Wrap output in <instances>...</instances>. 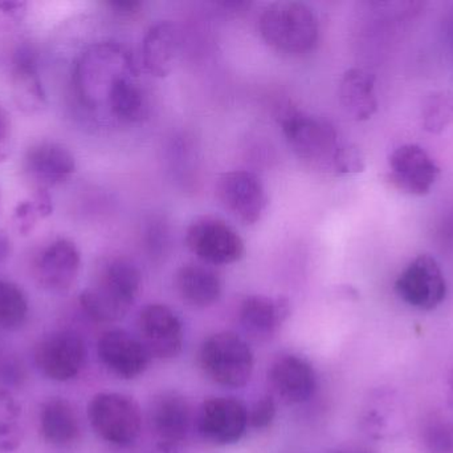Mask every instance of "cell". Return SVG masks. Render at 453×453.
I'll use <instances>...</instances> for the list:
<instances>
[{"label": "cell", "instance_id": "obj_1", "mask_svg": "<svg viewBox=\"0 0 453 453\" xmlns=\"http://www.w3.org/2000/svg\"><path fill=\"white\" fill-rule=\"evenodd\" d=\"M140 269L127 258L106 263L95 284L82 290L80 305L92 321L113 324L127 316L140 294Z\"/></svg>", "mask_w": 453, "mask_h": 453}, {"label": "cell", "instance_id": "obj_2", "mask_svg": "<svg viewBox=\"0 0 453 453\" xmlns=\"http://www.w3.org/2000/svg\"><path fill=\"white\" fill-rule=\"evenodd\" d=\"M134 71L132 55L122 45L104 42L88 48L74 66L73 87L84 108L97 111L117 77Z\"/></svg>", "mask_w": 453, "mask_h": 453}, {"label": "cell", "instance_id": "obj_3", "mask_svg": "<svg viewBox=\"0 0 453 453\" xmlns=\"http://www.w3.org/2000/svg\"><path fill=\"white\" fill-rule=\"evenodd\" d=\"M260 34L274 50L301 55L313 50L319 42V19L305 3H272L261 15Z\"/></svg>", "mask_w": 453, "mask_h": 453}, {"label": "cell", "instance_id": "obj_4", "mask_svg": "<svg viewBox=\"0 0 453 453\" xmlns=\"http://www.w3.org/2000/svg\"><path fill=\"white\" fill-rule=\"evenodd\" d=\"M280 124L298 159L333 172V161L342 143L332 124L295 108L282 112Z\"/></svg>", "mask_w": 453, "mask_h": 453}, {"label": "cell", "instance_id": "obj_5", "mask_svg": "<svg viewBox=\"0 0 453 453\" xmlns=\"http://www.w3.org/2000/svg\"><path fill=\"white\" fill-rule=\"evenodd\" d=\"M198 359L209 379L228 388L244 387L250 382L255 366L248 343L231 332L210 335L202 343Z\"/></svg>", "mask_w": 453, "mask_h": 453}, {"label": "cell", "instance_id": "obj_6", "mask_svg": "<svg viewBox=\"0 0 453 453\" xmlns=\"http://www.w3.org/2000/svg\"><path fill=\"white\" fill-rule=\"evenodd\" d=\"M88 419L93 431L106 443L129 447L142 427L140 407L134 399L119 393H100L88 404Z\"/></svg>", "mask_w": 453, "mask_h": 453}, {"label": "cell", "instance_id": "obj_7", "mask_svg": "<svg viewBox=\"0 0 453 453\" xmlns=\"http://www.w3.org/2000/svg\"><path fill=\"white\" fill-rule=\"evenodd\" d=\"M186 244L199 260L210 265H231L245 254L240 234L214 215L196 218L186 231Z\"/></svg>", "mask_w": 453, "mask_h": 453}, {"label": "cell", "instance_id": "obj_8", "mask_svg": "<svg viewBox=\"0 0 453 453\" xmlns=\"http://www.w3.org/2000/svg\"><path fill=\"white\" fill-rule=\"evenodd\" d=\"M395 292L411 308L435 310L446 300V277L435 258L420 254L399 274Z\"/></svg>", "mask_w": 453, "mask_h": 453}, {"label": "cell", "instance_id": "obj_9", "mask_svg": "<svg viewBox=\"0 0 453 453\" xmlns=\"http://www.w3.org/2000/svg\"><path fill=\"white\" fill-rule=\"evenodd\" d=\"M87 346L77 332L63 330L45 335L35 348L39 371L55 382H69L81 372Z\"/></svg>", "mask_w": 453, "mask_h": 453}, {"label": "cell", "instance_id": "obj_10", "mask_svg": "<svg viewBox=\"0 0 453 453\" xmlns=\"http://www.w3.org/2000/svg\"><path fill=\"white\" fill-rule=\"evenodd\" d=\"M441 172L435 160L417 144L399 146L388 159V183L410 196L423 197L430 193Z\"/></svg>", "mask_w": 453, "mask_h": 453}, {"label": "cell", "instance_id": "obj_11", "mask_svg": "<svg viewBox=\"0 0 453 453\" xmlns=\"http://www.w3.org/2000/svg\"><path fill=\"white\" fill-rule=\"evenodd\" d=\"M21 170L34 191H50V188L66 183L74 175L76 160L63 144L37 141L24 153Z\"/></svg>", "mask_w": 453, "mask_h": 453}, {"label": "cell", "instance_id": "obj_12", "mask_svg": "<svg viewBox=\"0 0 453 453\" xmlns=\"http://www.w3.org/2000/svg\"><path fill=\"white\" fill-rule=\"evenodd\" d=\"M217 196L223 207L245 225L260 223L268 207L263 183L248 170H232L220 176Z\"/></svg>", "mask_w": 453, "mask_h": 453}, {"label": "cell", "instance_id": "obj_13", "mask_svg": "<svg viewBox=\"0 0 453 453\" xmlns=\"http://www.w3.org/2000/svg\"><path fill=\"white\" fill-rule=\"evenodd\" d=\"M140 340L151 358L173 359L180 355L185 340L180 316L167 306L151 303L138 316Z\"/></svg>", "mask_w": 453, "mask_h": 453}, {"label": "cell", "instance_id": "obj_14", "mask_svg": "<svg viewBox=\"0 0 453 453\" xmlns=\"http://www.w3.org/2000/svg\"><path fill=\"white\" fill-rule=\"evenodd\" d=\"M248 410L234 398L217 396L202 403L196 417L199 433L215 446L237 443L247 431Z\"/></svg>", "mask_w": 453, "mask_h": 453}, {"label": "cell", "instance_id": "obj_15", "mask_svg": "<svg viewBox=\"0 0 453 453\" xmlns=\"http://www.w3.org/2000/svg\"><path fill=\"white\" fill-rule=\"evenodd\" d=\"M81 254L68 238H58L42 249L35 261L34 276L45 292L61 294L71 290L79 278Z\"/></svg>", "mask_w": 453, "mask_h": 453}, {"label": "cell", "instance_id": "obj_16", "mask_svg": "<svg viewBox=\"0 0 453 453\" xmlns=\"http://www.w3.org/2000/svg\"><path fill=\"white\" fill-rule=\"evenodd\" d=\"M97 354L103 366L119 379H135L148 370L151 361L140 338L121 329L109 330L101 335Z\"/></svg>", "mask_w": 453, "mask_h": 453}, {"label": "cell", "instance_id": "obj_17", "mask_svg": "<svg viewBox=\"0 0 453 453\" xmlns=\"http://www.w3.org/2000/svg\"><path fill=\"white\" fill-rule=\"evenodd\" d=\"M11 90L13 101L26 113H37L47 105L40 74L39 52L31 43L19 44L11 56Z\"/></svg>", "mask_w": 453, "mask_h": 453}, {"label": "cell", "instance_id": "obj_18", "mask_svg": "<svg viewBox=\"0 0 453 453\" xmlns=\"http://www.w3.org/2000/svg\"><path fill=\"white\" fill-rule=\"evenodd\" d=\"M149 423L162 449H174L190 433L193 423L190 403L177 391H164L151 401Z\"/></svg>", "mask_w": 453, "mask_h": 453}, {"label": "cell", "instance_id": "obj_19", "mask_svg": "<svg viewBox=\"0 0 453 453\" xmlns=\"http://www.w3.org/2000/svg\"><path fill=\"white\" fill-rule=\"evenodd\" d=\"M268 378L276 395L288 404L305 403L317 387L313 366L297 355L277 358L269 370Z\"/></svg>", "mask_w": 453, "mask_h": 453}, {"label": "cell", "instance_id": "obj_20", "mask_svg": "<svg viewBox=\"0 0 453 453\" xmlns=\"http://www.w3.org/2000/svg\"><path fill=\"white\" fill-rule=\"evenodd\" d=\"M290 314V303L285 297L250 295L240 306V324L250 337L268 340L279 332Z\"/></svg>", "mask_w": 453, "mask_h": 453}, {"label": "cell", "instance_id": "obj_21", "mask_svg": "<svg viewBox=\"0 0 453 453\" xmlns=\"http://www.w3.org/2000/svg\"><path fill=\"white\" fill-rule=\"evenodd\" d=\"M39 430L45 443L69 447L81 436V423L71 402L52 398L45 402L40 410Z\"/></svg>", "mask_w": 453, "mask_h": 453}, {"label": "cell", "instance_id": "obj_22", "mask_svg": "<svg viewBox=\"0 0 453 453\" xmlns=\"http://www.w3.org/2000/svg\"><path fill=\"white\" fill-rule=\"evenodd\" d=\"M174 284L183 302L193 308H210L222 295L223 285L219 274L209 266L198 263H188L178 269Z\"/></svg>", "mask_w": 453, "mask_h": 453}, {"label": "cell", "instance_id": "obj_23", "mask_svg": "<svg viewBox=\"0 0 453 453\" xmlns=\"http://www.w3.org/2000/svg\"><path fill=\"white\" fill-rule=\"evenodd\" d=\"M338 98L351 119L356 121L372 119L378 111L374 74L362 68L348 69L341 79Z\"/></svg>", "mask_w": 453, "mask_h": 453}, {"label": "cell", "instance_id": "obj_24", "mask_svg": "<svg viewBox=\"0 0 453 453\" xmlns=\"http://www.w3.org/2000/svg\"><path fill=\"white\" fill-rule=\"evenodd\" d=\"M180 32L170 21H159L149 28L142 44L143 64L153 76L172 74L180 55Z\"/></svg>", "mask_w": 453, "mask_h": 453}, {"label": "cell", "instance_id": "obj_25", "mask_svg": "<svg viewBox=\"0 0 453 453\" xmlns=\"http://www.w3.org/2000/svg\"><path fill=\"white\" fill-rule=\"evenodd\" d=\"M135 72H127L117 77L106 95L104 106L119 121L137 122L145 114V98L137 82L133 80Z\"/></svg>", "mask_w": 453, "mask_h": 453}, {"label": "cell", "instance_id": "obj_26", "mask_svg": "<svg viewBox=\"0 0 453 453\" xmlns=\"http://www.w3.org/2000/svg\"><path fill=\"white\" fill-rule=\"evenodd\" d=\"M53 212V201L50 191L36 189L28 199H23L13 209V229L20 236H29L39 225L40 221L50 217Z\"/></svg>", "mask_w": 453, "mask_h": 453}, {"label": "cell", "instance_id": "obj_27", "mask_svg": "<svg viewBox=\"0 0 453 453\" xmlns=\"http://www.w3.org/2000/svg\"><path fill=\"white\" fill-rule=\"evenodd\" d=\"M28 316V301L23 290L0 278V332H13L23 326Z\"/></svg>", "mask_w": 453, "mask_h": 453}, {"label": "cell", "instance_id": "obj_28", "mask_svg": "<svg viewBox=\"0 0 453 453\" xmlns=\"http://www.w3.org/2000/svg\"><path fill=\"white\" fill-rule=\"evenodd\" d=\"M21 409L8 391L0 390V453L15 451L23 441L19 425Z\"/></svg>", "mask_w": 453, "mask_h": 453}, {"label": "cell", "instance_id": "obj_29", "mask_svg": "<svg viewBox=\"0 0 453 453\" xmlns=\"http://www.w3.org/2000/svg\"><path fill=\"white\" fill-rule=\"evenodd\" d=\"M453 121V95L446 90L433 92L426 98L422 108L423 129L428 133L443 132Z\"/></svg>", "mask_w": 453, "mask_h": 453}, {"label": "cell", "instance_id": "obj_30", "mask_svg": "<svg viewBox=\"0 0 453 453\" xmlns=\"http://www.w3.org/2000/svg\"><path fill=\"white\" fill-rule=\"evenodd\" d=\"M423 453H453V423L441 415H431L419 435Z\"/></svg>", "mask_w": 453, "mask_h": 453}, {"label": "cell", "instance_id": "obj_31", "mask_svg": "<svg viewBox=\"0 0 453 453\" xmlns=\"http://www.w3.org/2000/svg\"><path fill=\"white\" fill-rule=\"evenodd\" d=\"M365 156L356 144L342 143L333 161V173L337 176L358 175L365 170Z\"/></svg>", "mask_w": 453, "mask_h": 453}, {"label": "cell", "instance_id": "obj_32", "mask_svg": "<svg viewBox=\"0 0 453 453\" xmlns=\"http://www.w3.org/2000/svg\"><path fill=\"white\" fill-rule=\"evenodd\" d=\"M276 418V402L272 396L264 395L248 411V423L256 430H265Z\"/></svg>", "mask_w": 453, "mask_h": 453}, {"label": "cell", "instance_id": "obj_33", "mask_svg": "<svg viewBox=\"0 0 453 453\" xmlns=\"http://www.w3.org/2000/svg\"><path fill=\"white\" fill-rule=\"evenodd\" d=\"M26 13V2H0V28L16 26L23 20Z\"/></svg>", "mask_w": 453, "mask_h": 453}, {"label": "cell", "instance_id": "obj_34", "mask_svg": "<svg viewBox=\"0 0 453 453\" xmlns=\"http://www.w3.org/2000/svg\"><path fill=\"white\" fill-rule=\"evenodd\" d=\"M12 132V121L7 109L0 104V161L7 159V144Z\"/></svg>", "mask_w": 453, "mask_h": 453}, {"label": "cell", "instance_id": "obj_35", "mask_svg": "<svg viewBox=\"0 0 453 453\" xmlns=\"http://www.w3.org/2000/svg\"><path fill=\"white\" fill-rule=\"evenodd\" d=\"M105 4L114 15L121 16V18L134 16L142 8V3L138 2V0H111V2H106Z\"/></svg>", "mask_w": 453, "mask_h": 453}, {"label": "cell", "instance_id": "obj_36", "mask_svg": "<svg viewBox=\"0 0 453 453\" xmlns=\"http://www.w3.org/2000/svg\"><path fill=\"white\" fill-rule=\"evenodd\" d=\"M162 223H157V225H151L148 230V245L153 252H162L169 244V236Z\"/></svg>", "mask_w": 453, "mask_h": 453}, {"label": "cell", "instance_id": "obj_37", "mask_svg": "<svg viewBox=\"0 0 453 453\" xmlns=\"http://www.w3.org/2000/svg\"><path fill=\"white\" fill-rule=\"evenodd\" d=\"M11 254H12V242L4 231L0 230V265L7 262Z\"/></svg>", "mask_w": 453, "mask_h": 453}, {"label": "cell", "instance_id": "obj_38", "mask_svg": "<svg viewBox=\"0 0 453 453\" xmlns=\"http://www.w3.org/2000/svg\"><path fill=\"white\" fill-rule=\"evenodd\" d=\"M447 396H449V407L453 410V369L449 377V385H447Z\"/></svg>", "mask_w": 453, "mask_h": 453}, {"label": "cell", "instance_id": "obj_39", "mask_svg": "<svg viewBox=\"0 0 453 453\" xmlns=\"http://www.w3.org/2000/svg\"><path fill=\"white\" fill-rule=\"evenodd\" d=\"M330 453H346V452H330Z\"/></svg>", "mask_w": 453, "mask_h": 453}]
</instances>
